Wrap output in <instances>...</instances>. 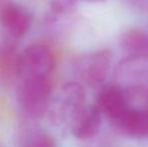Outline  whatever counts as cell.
Masks as SVG:
<instances>
[{
  "label": "cell",
  "instance_id": "9",
  "mask_svg": "<svg viewBox=\"0 0 148 147\" xmlns=\"http://www.w3.org/2000/svg\"><path fill=\"white\" fill-rule=\"evenodd\" d=\"M102 123V113L96 105H85L72 120V132L76 138L88 140L98 134Z\"/></svg>",
  "mask_w": 148,
  "mask_h": 147
},
{
  "label": "cell",
  "instance_id": "5",
  "mask_svg": "<svg viewBox=\"0 0 148 147\" xmlns=\"http://www.w3.org/2000/svg\"><path fill=\"white\" fill-rule=\"evenodd\" d=\"M32 15L26 8L10 1L0 8V26L2 37L17 42L30 29Z\"/></svg>",
  "mask_w": 148,
  "mask_h": 147
},
{
  "label": "cell",
  "instance_id": "10",
  "mask_svg": "<svg viewBox=\"0 0 148 147\" xmlns=\"http://www.w3.org/2000/svg\"><path fill=\"white\" fill-rule=\"evenodd\" d=\"M119 44L127 55L148 57V32L138 27L126 29L119 36Z\"/></svg>",
  "mask_w": 148,
  "mask_h": 147
},
{
  "label": "cell",
  "instance_id": "6",
  "mask_svg": "<svg viewBox=\"0 0 148 147\" xmlns=\"http://www.w3.org/2000/svg\"><path fill=\"white\" fill-rule=\"evenodd\" d=\"M96 106L111 122H114L131 107V100L126 91L120 86L117 84H108L100 88Z\"/></svg>",
  "mask_w": 148,
  "mask_h": 147
},
{
  "label": "cell",
  "instance_id": "14",
  "mask_svg": "<svg viewBox=\"0 0 148 147\" xmlns=\"http://www.w3.org/2000/svg\"><path fill=\"white\" fill-rule=\"evenodd\" d=\"M10 1H11V0H0V8L3 7V6L6 5L7 3H9Z\"/></svg>",
  "mask_w": 148,
  "mask_h": 147
},
{
  "label": "cell",
  "instance_id": "1",
  "mask_svg": "<svg viewBox=\"0 0 148 147\" xmlns=\"http://www.w3.org/2000/svg\"><path fill=\"white\" fill-rule=\"evenodd\" d=\"M116 83L124 89L132 101L148 92V57L127 55L115 72Z\"/></svg>",
  "mask_w": 148,
  "mask_h": 147
},
{
  "label": "cell",
  "instance_id": "13",
  "mask_svg": "<svg viewBox=\"0 0 148 147\" xmlns=\"http://www.w3.org/2000/svg\"><path fill=\"white\" fill-rule=\"evenodd\" d=\"M139 98H142L143 99V101H144V108H142V109H144V110H146L148 112V92L147 93H145L144 95H142L141 97H139Z\"/></svg>",
  "mask_w": 148,
  "mask_h": 147
},
{
  "label": "cell",
  "instance_id": "11",
  "mask_svg": "<svg viewBox=\"0 0 148 147\" xmlns=\"http://www.w3.org/2000/svg\"><path fill=\"white\" fill-rule=\"evenodd\" d=\"M77 0H53L51 1V9L59 14L70 13L75 9Z\"/></svg>",
  "mask_w": 148,
  "mask_h": 147
},
{
  "label": "cell",
  "instance_id": "7",
  "mask_svg": "<svg viewBox=\"0 0 148 147\" xmlns=\"http://www.w3.org/2000/svg\"><path fill=\"white\" fill-rule=\"evenodd\" d=\"M86 92L80 83L70 82L62 87L55 102V113L60 118H73L85 106Z\"/></svg>",
  "mask_w": 148,
  "mask_h": 147
},
{
  "label": "cell",
  "instance_id": "2",
  "mask_svg": "<svg viewBox=\"0 0 148 147\" xmlns=\"http://www.w3.org/2000/svg\"><path fill=\"white\" fill-rule=\"evenodd\" d=\"M56 67V59L49 47L33 44L18 55L16 75L22 80L49 79Z\"/></svg>",
  "mask_w": 148,
  "mask_h": 147
},
{
  "label": "cell",
  "instance_id": "15",
  "mask_svg": "<svg viewBox=\"0 0 148 147\" xmlns=\"http://www.w3.org/2000/svg\"><path fill=\"white\" fill-rule=\"evenodd\" d=\"M87 1H90V2H106L108 0H87Z\"/></svg>",
  "mask_w": 148,
  "mask_h": 147
},
{
  "label": "cell",
  "instance_id": "4",
  "mask_svg": "<svg viewBox=\"0 0 148 147\" xmlns=\"http://www.w3.org/2000/svg\"><path fill=\"white\" fill-rule=\"evenodd\" d=\"M112 61L109 49H100L82 57L77 63L79 78L91 88H101L107 79Z\"/></svg>",
  "mask_w": 148,
  "mask_h": 147
},
{
  "label": "cell",
  "instance_id": "12",
  "mask_svg": "<svg viewBox=\"0 0 148 147\" xmlns=\"http://www.w3.org/2000/svg\"><path fill=\"white\" fill-rule=\"evenodd\" d=\"M27 147H56L55 140L47 134L37 135Z\"/></svg>",
  "mask_w": 148,
  "mask_h": 147
},
{
  "label": "cell",
  "instance_id": "3",
  "mask_svg": "<svg viewBox=\"0 0 148 147\" xmlns=\"http://www.w3.org/2000/svg\"><path fill=\"white\" fill-rule=\"evenodd\" d=\"M51 84L49 79L22 80L17 92L19 104L28 114L41 116L49 105Z\"/></svg>",
  "mask_w": 148,
  "mask_h": 147
},
{
  "label": "cell",
  "instance_id": "8",
  "mask_svg": "<svg viewBox=\"0 0 148 147\" xmlns=\"http://www.w3.org/2000/svg\"><path fill=\"white\" fill-rule=\"evenodd\" d=\"M112 124L119 133L127 137H148V112L142 108L129 107Z\"/></svg>",
  "mask_w": 148,
  "mask_h": 147
}]
</instances>
